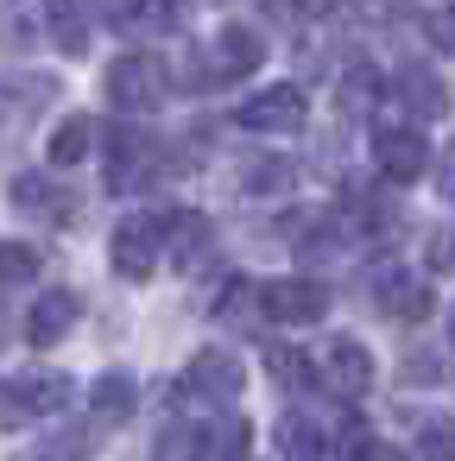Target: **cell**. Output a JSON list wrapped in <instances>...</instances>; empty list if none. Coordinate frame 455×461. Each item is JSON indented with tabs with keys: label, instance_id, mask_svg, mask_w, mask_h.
I'll return each instance as SVG.
<instances>
[{
	"label": "cell",
	"instance_id": "obj_1",
	"mask_svg": "<svg viewBox=\"0 0 455 461\" xmlns=\"http://www.w3.org/2000/svg\"><path fill=\"white\" fill-rule=\"evenodd\" d=\"M108 102H114L121 114H152V108L165 102V70H159V58H114V70H108Z\"/></svg>",
	"mask_w": 455,
	"mask_h": 461
},
{
	"label": "cell",
	"instance_id": "obj_2",
	"mask_svg": "<svg viewBox=\"0 0 455 461\" xmlns=\"http://www.w3.org/2000/svg\"><path fill=\"white\" fill-rule=\"evenodd\" d=\"M159 247H165V221L127 215V221L114 228V240H108V259H114V272H121L127 285H140V278H152V266H159Z\"/></svg>",
	"mask_w": 455,
	"mask_h": 461
},
{
	"label": "cell",
	"instance_id": "obj_3",
	"mask_svg": "<svg viewBox=\"0 0 455 461\" xmlns=\"http://www.w3.org/2000/svg\"><path fill=\"white\" fill-rule=\"evenodd\" d=\"M259 303H266V322L304 329V322H323L329 291H323L316 278H278V285H266V291H259Z\"/></svg>",
	"mask_w": 455,
	"mask_h": 461
},
{
	"label": "cell",
	"instance_id": "obj_4",
	"mask_svg": "<svg viewBox=\"0 0 455 461\" xmlns=\"http://www.w3.org/2000/svg\"><path fill=\"white\" fill-rule=\"evenodd\" d=\"M58 404H70V379H64V373H20V379L7 385V398H0L7 423H32V417H51Z\"/></svg>",
	"mask_w": 455,
	"mask_h": 461
},
{
	"label": "cell",
	"instance_id": "obj_5",
	"mask_svg": "<svg viewBox=\"0 0 455 461\" xmlns=\"http://www.w3.org/2000/svg\"><path fill=\"white\" fill-rule=\"evenodd\" d=\"M234 121H241L247 133H297V127H304V89H291V83L259 89L253 102H241Z\"/></svg>",
	"mask_w": 455,
	"mask_h": 461
},
{
	"label": "cell",
	"instance_id": "obj_6",
	"mask_svg": "<svg viewBox=\"0 0 455 461\" xmlns=\"http://www.w3.org/2000/svg\"><path fill=\"white\" fill-rule=\"evenodd\" d=\"M373 158H379V171L392 184H417L430 171V146H423L417 127H379L373 133Z\"/></svg>",
	"mask_w": 455,
	"mask_h": 461
},
{
	"label": "cell",
	"instance_id": "obj_7",
	"mask_svg": "<svg viewBox=\"0 0 455 461\" xmlns=\"http://www.w3.org/2000/svg\"><path fill=\"white\" fill-rule=\"evenodd\" d=\"M373 303L398 322H423L430 316V285L411 272V266H379L373 272Z\"/></svg>",
	"mask_w": 455,
	"mask_h": 461
},
{
	"label": "cell",
	"instance_id": "obj_8",
	"mask_svg": "<svg viewBox=\"0 0 455 461\" xmlns=\"http://www.w3.org/2000/svg\"><path fill=\"white\" fill-rule=\"evenodd\" d=\"M177 398H215V404L241 398V360L222 354V348H203V354L190 360V379L177 385Z\"/></svg>",
	"mask_w": 455,
	"mask_h": 461
},
{
	"label": "cell",
	"instance_id": "obj_9",
	"mask_svg": "<svg viewBox=\"0 0 455 461\" xmlns=\"http://www.w3.org/2000/svg\"><path fill=\"white\" fill-rule=\"evenodd\" d=\"M45 26H51V39H58L64 58H89V39H96L89 0H45Z\"/></svg>",
	"mask_w": 455,
	"mask_h": 461
},
{
	"label": "cell",
	"instance_id": "obj_10",
	"mask_svg": "<svg viewBox=\"0 0 455 461\" xmlns=\"http://www.w3.org/2000/svg\"><path fill=\"white\" fill-rule=\"evenodd\" d=\"M323 366H329V385H335L341 398H360V392L373 385V360H367V348L348 341V335L323 348Z\"/></svg>",
	"mask_w": 455,
	"mask_h": 461
},
{
	"label": "cell",
	"instance_id": "obj_11",
	"mask_svg": "<svg viewBox=\"0 0 455 461\" xmlns=\"http://www.w3.org/2000/svg\"><path fill=\"white\" fill-rule=\"evenodd\" d=\"M259 64H266V39H259L253 26H228V32L215 39V83L247 77V70H259Z\"/></svg>",
	"mask_w": 455,
	"mask_h": 461
},
{
	"label": "cell",
	"instance_id": "obj_12",
	"mask_svg": "<svg viewBox=\"0 0 455 461\" xmlns=\"http://www.w3.org/2000/svg\"><path fill=\"white\" fill-rule=\"evenodd\" d=\"M70 322H77V297H70V291H45V297L32 303V316H26V341H32V348H58V341L70 335Z\"/></svg>",
	"mask_w": 455,
	"mask_h": 461
},
{
	"label": "cell",
	"instance_id": "obj_13",
	"mask_svg": "<svg viewBox=\"0 0 455 461\" xmlns=\"http://www.w3.org/2000/svg\"><path fill=\"white\" fill-rule=\"evenodd\" d=\"M89 411H96L102 423H127V417L140 411V379H133V373H102V379L89 385Z\"/></svg>",
	"mask_w": 455,
	"mask_h": 461
},
{
	"label": "cell",
	"instance_id": "obj_14",
	"mask_svg": "<svg viewBox=\"0 0 455 461\" xmlns=\"http://www.w3.org/2000/svg\"><path fill=\"white\" fill-rule=\"evenodd\" d=\"M398 95L411 102V114H417V121H436V114L449 108V89H442V77H436V70H405V77H398Z\"/></svg>",
	"mask_w": 455,
	"mask_h": 461
},
{
	"label": "cell",
	"instance_id": "obj_15",
	"mask_svg": "<svg viewBox=\"0 0 455 461\" xmlns=\"http://www.w3.org/2000/svg\"><path fill=\"white\" fill-rule=\"evenodd\" d=\"M89 146H96V121H89V114H70V121H64V127L51 133L45 158H51L58 171H64V165H83V158H89Z\"/></svg>",
	"mask_w": 455,
	"mask_h": 461
},
{
	"label": "cell",
	"instance_id": "obj_16",
	"mask_svg": "<svg viewBox=\"0 0 455 461\" xmlns=\"http://www.w3.org/2000/svg\"><path fill=\"white\" fill-rule=\"evenodd\" d=\"M152 461H209V423H171L159 436Z\"/></svg>",
	"mask_w": 455,
	"mask_h": 461
},
{
	"label": "cell",
	"instance_id": "obj_17",
	"mask_svg": "<svg viewBox=\"0 0 455 461\" xmlns=\"http://www.w3.org/2000/svg\"><path fill=\"white\" fill-rule=\"evenodd\" d=\"M14 203H20V209H39V215H58V221L70 215V196H64L51 177H20V184H14Z\"/></svg>",
	"mask_w": 455,
	"mask_h": 461
},
{
	"label": "cell",
	"instance_id": "obj_18",
	"mask_svg": "<svg viewBox=\"0 0 455 461\" xmlns=\"http://www.w3.org/2000/svg\"><path fill=\"white\" fill-rule=\"evenodd\" d=\"M39 247H26V240H0V291L7 285H26V278H39Z\"/></svg>",
	"mask_w": 455,
	"mask_h": 461
},
{
	"label": "cell",
	"instance_id": "obj_19",
	"mask_svg": "<svg viewBox=\"0 0 455 461\" xmlns=\"http://www.w3.org/2000/svg\"><path fill=\"white\" fill-rule=\"evenodd\" d=\"M165 240H171V253H203L209 247V221L203 215H190V209H177V215H165Z\"/></svg>",
	"mask_w": 455,
	"mask_h": 461
},
{
	"label": "cell",
	"instance_id": "obj_20",
	"mask_svg": "<svg viewBox=\"0 0 455 461\" xmlns=\"http://www.w3.org/2000/svg\"><path fill=\"white\" fill-rule=\"evenodd\" d=\"M278 448H285L291 461H323V436H316L310 417H285V423H278Z\"/></svg>",
	"mask_w": 455,
	"mask_h": 461
},
{
	"label": "cell",
	"instance_id": "obj_21",
	"mask_svg": "<svg viewBox=\"0 0 455 461\" xmlns=\"http://www.w3.org/2000/svg\"><path fill=\"white\" fill-rule=\"evenodd\" d=\"M247 448H253V429L247 423H234V417L209 423V461H247Z\"/></svg>",
	"mask_w": 455,
	"mask_h": 461
},
{
	"label": "cell",
	"instance_id": "obj_22",
	"mask_svg": "<svg viewBox=\"0 0 455 461\" xmlns=\"http://www.w3.org/2000/svg\"><path fill=\"white\" fill-rule=\"evenodd\" d=\"M417 461H455V417H423L417 423Z\"/></svg>",
	"mask_w": 455,
	"mask_h": 461
},
{
	"label": "cell",
	"instance_id": "obj_23",
	"mask_svg": "<svg viewBox=\"0 0 455 461\" xmlns=\"http://www.w3.org/2000/svg\"><path fill=\"white\" fill-rule=\"evenodd\" d=\"M121 26H146V32L171 26V0H121Z\"/></svg>",
	"mask_w": 455,
	"mask_h": 461
},
{
	"label": "cell",
	"instance_id": "obj_24",
	"mask_svg": "<svg viewBox=\"0 0 455 461\" xmlns=\"http://www.w3.org/2000/svg\"><path fill=\"white\" fill-rule=\"evenodd\" d=\"M241 190H291V165L285 158H259L241 171Z\"/></svg>",
	"mask_w": 455,
	"mask_h": 461
},
{
	"label": "cell",
	"instance_id": "obj_25",
	"mask_svg": "<svg viewBox=\"0 0 455 461\" xmlns=\"http://www.w3.org/2000/svg\"><path fill=\"white\" fill-rule=\"evenodd\" d=\"M266 360H272V373H278V385H310V360H304L297 348H272Z\"/></svg>",
	"mask_w": 455,
	"mask_h": 461
},
{
	"label": "cell",
	"instance_id": "obj_26",
	"mask_svg": "<svg viewBox=\"0 0 455 461\" xmlns=\"http://www.w3.org/2000/svg\"><path fill=\"white\" fill-rule=\"evenodd\" d=\"M430 39H436L442 51H455V7H442V14L430 20Z\"/></svg>",
	"mask_w": 455,
	"mask_h": 461
},
{
	"label": "cell",
	"instance_id": "obj_27",
	"mask_svg": "<svg viewBox=\"0 0 455 461\" xmlns=\"http://www.w3.org/2000/svg\"><path fill=\"white\" fill-rule=\"evenodd\" d=\"M354 461H405V455H398V448H392V442H373V436H367V442H360V455H354Z\"/></svg>",
	"mask_w": 455,
	"mask_h": 461
},
{
	"label": "cell",
	"instance_id": "obj_28",
	"mask_svg": "<svg viewBox=\"0 0 455 461\" xmlns=\"http://www.w3.org/2000/svg\"><path fill=\"white\" fill-rule=\"evenodd\" d=\"M442 190L455 196V146H449V165H442Z\"/></svg>",
	"mask_w": 455,
	"mask_h": 461
},
{
	"label": "cell",
	"instance_id": "obj_29",
	"mask_svg": "<svg viewBox=\"0 0 455 461\" xmlns=\"http://www.w3.org/2000/svg\"><path fill=\"white\" fill-rule=\"evenodd\" d=\"M20 461H51V455H45V448H39V455H20Z\"/></svg>",
	"mask_w": 455,
	"mask_h": 461
},
{
	"label": "cell",
	"instance_id": "obj_30",
	"mask_svg": "<svg viewBox=\"0 0 455 461\" xmlns=\"http://www.w3.org/2000/svg\"><path fill=\"white\" fill-rule=\"evenodd\" d=\"M449 335H455V329H449Z\"/></svg>",
	"mask_w": 455,
	"mask_h": 461
}]
</instances>
